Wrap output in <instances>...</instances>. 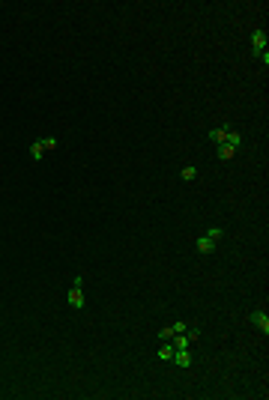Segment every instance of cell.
<instances>
[{
    "instance_id": "1",
    "label": "cell",
    "mask_w": 269,
    "mask_h": 400,
    "mask_svg": "<svg viewBox=\"0 0 269 400\" xmlns=\"http://www.w3.org/2000/svg\"><path fill=\"white\" fill-rule=\"evenodd\" d=\"M69 308L72 311H84V305H87V299H84V275H75V281H72V287H69Z\"/></svg>"
},
{
    "instance_id": "2",
    "label": "cell",
    "mask_w": 269,
    "mask_h": 400,
    "mask_svg": "<svg viewBox=\"0 0 269 400\" xmlns=\"http://www.w3.org/2000/svg\"><path fill=\"white\" fill-rule=\"evenodd\" d=\"M57 146H60L57 137H36L33 143H30V159L33 162H42V156L51 153V149H57Z\"/></svg>"
},
{
    "instance_id": "3",
    "label": "cell",
    "mask_w": 269,
    "mask_h": 400,
    "mask_svg": "<svg viewBox=\"0 0 269 400\" xmlns=\"http://www.w3.org/2000/svg\"><path fill=\"white\" fill-rule=\"evenodd\" d=\"M266 42H269L266 30H254V33H251V54H254L257 60L263 57V51H266Z\"/></svg>"
},
{
    "instance_id": "4",
    "label": "cell",
    "mask_w": 269,
    "mask_h": 400,
    "mask_svg": "<svg viewBox=\"0 0 269 400\" xmlns=\"http://www.w3.org/2000/svg\"><path fill=\"white\" fill-rule=\"evenodd\" d=\"M248 323H251L257 332L269 334V314L266 311H251V314H248Z\"/></svg>"
},
{
    "instance_id": "5",
    "label": "cell",
    "mask_w": 269,
    "mask_h": 400,
    "mask_svg": "<svg viewBox=\"0 0 269 400\" xmlns=\"http://www.w3.org/2000/svg\"><path fill=\"white\" fill-rule=\"evenodd\" d=\"M215 245H218V242H215L209 233H201L198 239H195V251L203 254V257H206V254H212V251H215Z\"/></svg>"
},
{
    "instance_id": "6",
    "label": "cell",
    "mask_w": 269,
    "mask_h": 400,
    "mask_svg": "<svg viewBox=\"0 0 269 400\" xmlns=\"http://www.w3.org/2000/svg\"><path fill=\"white\" fill-rule=\"evenodd\" d=\"M236 153H239V149H236V146H231V143H215V156H218L221 162H231Z\"/></svg>"
},
{
    "instance_id": "7",
    "label": "cell",
    "mask_w": 269,
    "mask_h": 400,
    "mask_svg": "<svg viewBox=\"0 0 269 400\" xmlns=\"http://www.w3.org/2000/svg\"><path fill=\"white\" fill-rule=\"evenodd\" d=\"M170 362L180 365V367H192V353L189 349H173V359Z\"/></svg>"
},
{
    "instance_id": "8",
    "label": "cell",
    "mask_w": 269,
    "mask_h": 400,
    "mask_svg": "<svg viewBox=\"0 0 269 400\" xmlns=\"http://www.w3.org/2000/svg\"><path fill=\"white\" fill-rule=\"evenodd\" d=\"M156 359H159V362H168L170 365V359H173V343H165V346H159V353H156Z\"/></svg>"
},
{
    "instance_id": "9",
    "label": "cell",
    "mask_w": 269,
    "mask_h": 400,
    "mask_svg": "<svg viewBox=\"0 0 269 400\" xmlns=\"http://www.w3.org/2000/svg\"><path fill=\"white\" fill-rule=\"evenodd\" d=\"M180 179H183V182H195V179H198V167L186 165L183 170H180Z\"/></svg>"
},
{
    "instance_id": "10",
    "label": "cell",
    "mask_w": 269,
    "mask_h": 400,
    "mask_svg": "<svg viewBox=\"0 0 269 400\" xmlns=\"http://www.w3.org/2000/svg\"><path fill=\"white\" fill-rule=\"evenodd\" d=\"M221 143H231V146H236V149H239V146H242V134H239V132H231V129H228Z\"/></svg>"
},
{
    "instance_id": "11",
    "label": "cell",
    "mask_w": 269,
    "mask_h": 400,
    "mask_svg": "<svg viewBox=\"0 0 269 400\" xmlns=\"http://www.w3.org/2000/svg\"><path fill=\"white\" fill-rule=\"evenodd\" d=\"M228 129H231V126H221V129H209V134H206V137H209L212 143H221V140H225V132H228Z\"/></svg>"
},
{
    "instance_id": "12",
    "label": "cell",
    "mask_w": 269,
    "mask_h": 400,
    "mask_svg": "<svg viewBox=\"0 0 269 400\" xmlns=\"http://www.w3.org/2000/svg\"><path fill=\"white\" fill-rule=\"evenodd\" d=\"M206 233L212 236V239H215V242H218V239H221V236H225V230H221V227H209V230H206Z\"/></svg>"
}]
</instances>
